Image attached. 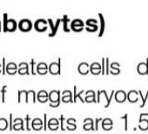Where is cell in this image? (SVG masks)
<instances>
[{"label": "cell", "instance_id": "cell-1", "mask_svg": "<svg viewBox=\"0 0 148 134\" xmlns=\"http://www.w3.org/2000/svg\"><path fill=\"white\" fill-rule=\"evenodd\" d=\"M61 92L58 90H52L49 92V105L51 107H58L61 101Z\"/></svg>", "mask_w": 148, "mask_h": 134}, {"label": "cell", "instance_id": "cell-48", "mask_svg": "<svg viewBox=\"0 0 148 134\" xmlns=\"http://www.w3.org/2000/svg\"><path fill=\"white\" fill-rule=\"evenodd\" d=\"M3 72V66H2V64H0V73H1Z\"/></svg>", "mask_w": 148, "mask_h": 134}, {"label": "cell", "instance_id": "cell-13", "mask_svg": "<svg viewBox=\"0 0 148 134\" xmlns=\"http://www.w3.org/2000/svg\"><path fill=\"white\" fill-rule=\"evenodd\" d=\"M114 98L118 102L122 103L127 98V93L124 90H119L114 93Z\"/></svg>", "mask_w": 148, "mask_h": 134}, {"label": "cell", "instance_id": "cell-11", "mask_svg": "<svg viewBox=\"0 0 148 134\" xmlns=\"http://www.w3.org/2000/svg\"><path fill=\"white\" fill-rule=\"evenodd\" d=\"M90 72L94 75L101 73L102 72V65L99 62H93L90 65Z\"/></svg>", "mask_w": 148, "mask_h": 134}, {"label": "cell", "instance_id": "cell-6", "mask_svg": "<svg viewBox=\"0 0 148 134\" xmlns=\"http://www.w3.org/2000/svg\"><path fill=\"white\" fill-rule=\"evenodd\" d=\"M48 21L45 18H38L34 23V28L38 31H44L47 29Z\"/></svg>", "mask_w": 148, "mask_h": 134}, {"label": "cell", "instance_id": "cell-19", "mask_svg": "<svg viewBox=\"0 0 148 134\" xmlns=\"http://www.w3.org/2000/svg\"><path fill=\"white\" fill-rule=\"evenodd\" d=\"M37 99L41 103H45L49 99V93L45 90H41L37 94Z\"/></svg>", "mask_w": 148, "mask_h": 134}, {"label": "cell", "instance_id": "cell-38", "mask_svg": "<svg viewBox=\"0 0 148 134\" xmlns=\"http://www.w3.org/2000/svg\"><path fill=\"white\" fill-rule=\"evenodd\" d=\"M106 73L109 74L110 73V63H109V58H106Z\"/></svg>", "mask_w": 148, "mask_h": 134}, {"label": "cell", "instance_id": "cell-5", "mask_svg": "<svg viewBox=\"0 0 148 134\" xmlns=\"http://www.w3.org/2000/svg\"><path fill=\"white\" fill-rule=\"evenodd\" d=\"M18 28L23 31H28L32 28V22L29 18H22L18 22Z\"/></svg>", "mask_w": 148, "mask_h": 134}, {"label": "cell", "instance_id": "cell-41", "mask_svg": "<svg viewBox=\"0 0 148 134\" xmlns=\"http://www.w3.org/2000/svg\"><path fill=\"white\" fill-rule=\"evenodd\" d=\"M47 123H48V121H47V114L45 113L44 114V129L45 130L47 129Z\"/></svg>", "mask_w": 148, "mask_h": 134}, {"label": "cell", "instance_id": "cell-39", "mask_svg": "<svg viewBox=\"0 0 148 134\" xmlns=\"http://www.w3.org/2000/svg\"><path fill=\"white\" fill-rule=\"evenodd\" d=\"M9 117H10V123H9V129L12 131V130H13V119H12V114L11 113L10 115H9Z\"/></svg>", "mask_w": 148, "mask_h": 134}, {"label": "cell", "instance_id": "cell-30", "mask_svg": "<svg viewBox=\"0 0 148 134\" xmlns=\"http://www.w3.org/2000/svg\"><path fill=\"white\" fill-rule=\"evenodd\" d=\"M9 126L8 121L4 118H0V131H5Z\"/></svg>", "mask_w": 148, "mask_h": 134}, {"label": "cell", "instance_id": "cell-17", "mask_svg": "<svg viewBox=\"0 0 148 134\" xmlns=\"http://www.w3.org/2000/svg\"><path fill=\"white\" fill-rule=\"evenodd\" d=\"M138 92L135 90H131L127 92V99L132 103H135L138 100Z\"/></svg>", "mask_w": 148, "mask_h": 134}, {"label": "cell", "instance_id": "cell-46", "mask_svg": "<svg viewBox=\"0 0 148 134\" xmlns=\"http://www.w3.org/2000/svg\"><path fill=\"white\" fill-rule=\"evenodd\" d=\"M47 21H48V23L50 24L51 29L52 30V29L54 28V26H55V24L53 23V20H52V18H48V19H47Z\"/></svg>", "mask_w": 148, "mask_h": 134}, {"label": "cell", "instance_id": "cell-28", "mask_svg": "<svg viewBox=\"0 0 148 134\" xmlns=\"http://www.w3.org/2000/svg\"><path fill=\"white\" fill-rule=\"evenodd\" d=\"M138 122H139L138 128L141 131H145V130L148 129V119L147 118H143L142 120H140Z\"/></svg>", "mask_w": 148, "mask_h": 134}, {"label": "cell", "instance_id": "cell-29", "mask_svg": "<svg viewBox=\"0 0 148 134\" xmlns=\"http://www.w3.org/2000/svg\"><path fill=\"white\" fill-rule=\"evenodd\" d=\"M60 22H62V18H57V20H56V22H55V26H54V28H53V29L51 30V31L49 32V34H48L50 37H52V36H54V35L56 34V32H57V31H58V26H59Z\"/></svg>", "mask_w": 148, "mask_h": 134}, {"label": "cell", "instance_id": "cell-32", "mask_svg": "<svg viewBox=\"0 0 148 134\" xmlns=\"http://www.w3.org/2000/svg\"><path fill=\"white\" fill-rule=\"evenodd\" d=\"M61 100L63 102H64V103H66V102H73V95H64V96H62Z\"/></svg>", "mask_w": 148, "mask_h": 134}, {"label": "cell", "instance_id": "cell-2", "mask_svg": "<svg viewBox=\"0 0 148 134\" xmlns=\"http://www.w3.org/2000/svg\"><path fill=\"white\" fill-rule=\"evenodd\" d=\"M18 23L14 18H8V14L4 13V31H13L18 27Z\"/></svg>", "mask_w": 148, "mask_h": 134}, {"label": "cell", "instance_id": "cell-3", "mask_svg": "<svg viewBox=\"0 0 148 134\" xmlns=\"http://www.w3.org/2000/svg\"><path fill=\"white\" fill-rule=\"evenodd\" d=\"M85 27V22L81 18H74L71 21V29L75 31H81Z\"/></svg>", "mask_w": 148, "mask_h": 134}, {"label": "cell", "instance_id": "cell-24", "mask_svg": "<svg viewBox=\"0 0 148 134\" xmlns=\"http://www.w3.org/2000/svg\"><path fill=\"white\" fill-rule=\"evenodd\" d=\"M85 92L82 90L80 91L79 92H77V86L76 85H74V95H73V102L75 103L77 98H79L82 102H85V98L82 97V94L84 93Z\"/></svg>", "mask_w": 148, "mask_h": 134}, {"label": "cell", "instance_id": "cell-21", "mask_svg": "<svg viewBox=\"0 0 148 134\" xmlns=\"http://www.w3.org/2000/svg\"><path fill=\"white\" fill-rule=\"evenodd\" d=\"M18 71V65L14 62H10L6 64V72L9 74H15Z\"/></svg>", "mask_w": 148, "mask_h": 134}, {"label": "cell", "instance_id": "cell-20", "mask_svg": "<svg viewBox=\"0 0 148 134\" xmlns=\"http://www.w3.org/2000/svg\"><path fill=\"white\" fill-rule=\"evenodd\" d=\"M13 130L15 131H20V130H25L24 126V120L21 118H17L13 121Z\"/></svg>", "mask_w": 148, "mask_h": 134}, {"label": "cell", "instance_id": "cell-35", "mask_svg": "<svg viewBox=\"0 0 148 134\" xmlns=\"http://www.w3.org/2000/svg\"><path fill=\"white\" fill-rule=\"evenodd\" d=\"M35 65H36L35 60H34V59H32V60H31V72H32L33 75H35L36 72H37V71H36V69H35ZM36 66H37V65H36Z\"/></svg>", "mask_w": 148, "mask_h": 134}, {"label": "cell", "instance_id": "cell-22", "mask_svg": "<svg viewBox=\"0 0 148 134\" xmlns=\"http://www.w3.org/2000/svg\"><path fill=\"white\" fill-rule=\"evenodd\" d=\"M102 127H103V129H105L106 131L111 130L113 127V121L110 118H103V120H102Z\"/></svg>", "mask_w": 148, "mask_h": 134}, {"label": "cell", "instance_id": "cell-10", "mask_svg": "<svg viewBox=\"0 0 148 134\" xmlns=\"http://www.w3.org/2000/svg\"><path fill=\"white\" fill-rule=\"evenodd\" d=\"M60 126V122L58 118H51L48 120V123H47V127L51 130V131H55V130H58V128Z\"/></svg>", "mask_w": 148, "mask_h": 134}, {"label": "cell", "instance_id": "cell-27", "mask_svg": "<svg viewBox=\"0 0 148 134\" xmlns=\"http://www.w3.org/2000/svg\"><path fill=\"white\" fill-rule=\"evenodd\" d=\"M62 22H63V29L64 31H70L71 28H69L68 26V23L70 22V18H68L67 15H64L63 18H62Z\"/></svg>", "mask_w": 148, "mask_h": 134}, {"label": "cell", "instance_id": "cell-14", "mask_svg": "<svg viewBox=\"0 0 148 134\" xmlns=\"http://www.w3.org/2000/svg\"><path fill=\"white\" fill-rule=\"evenodd\" d=\"M83 128L85 130H93L95 131V122L91 118H86L84 120V125Z\"/></svg>", "mask_w": 148, "mask_h": 134}, {"label": "cell", "instance_id": "cell-42", "mask_svg": "<svg viewBox=\"0 0 148 134\" xmlns=\"http://www.w3.org/2000/svg\"><path fill=\"white\" fill-rule=\"evenodd\" d=\"M106 72V57H102V73L105 74Z\"/></svg>", "mask_w": 148, "mask_h": 134}, {"label": "cell", "instance_id": "cell-25", "mask_svg": "<svg viewBox=\"0 0 148 134\" xmlns=\"http://www.w3.org/2000/svg\"><path fill=\"white\" fill-rule=\"evenodd\" d=\"M67 123V125H66V128L68 130H75L77 125H76V119L75 118H69L66 121Z\"/></svg>", "mask_w": 148, "mask_h": 134}, {"label": "cell", "instance_id": "cell-50", "mask_svg": "<svg viewBox=\"0 0 148 134\" xmlns=\"http://www.w3.org/2000/svg\"><path fill=\"white\" fill-rule=\"evenodd\" d=\"M0 98H1V96H0Z\"/></svg>", "mask_w": 148, "mask_h": 134}, {"label": "cell", "instance_id": "cell-4", "mask_svg": "<svg viewBox=\"0 0 148 134\" xmlns=\"http://www.w3.org/2000/svg\"><path fill=\"white\" fill-rule=\"evenodd\" d=\"M86 30L88 31H96L99 29V25H98V20L96 18H87L86 21Z\"/></svg>", "mask_w": 148, "mask_h": 134}, {"label": "cell", "instance_id": "cell-36", "mask_svg": "<svg viewBox=\"0 0 148 134\" xmlns=\"http://www.w3.org/2000/svg\"><path fill=\"white\" fill-rule=\"evenodd\" d=\"M6 89H7V85H4L1 89V92H2V95H1V98H2V102L4 103L5 101V93H6Z\"/></svg>", "mask_w": 148, "mask_h": 134}, {"label": "cell", "instance_id": "cell-15", "mask_svg": "<svg viewBox=\"0 0 148 134\" xmlns=\"http://www.w3.org/2000/svg\"><path fill=\"white\" fill-rule=\"evenodd\" d=\"M86 102H97V96L94 91L92 90H88L86 92V98H85Z\"/></svg>", "mask_w": 148, "mask_h": 134}, {"label": "cell", "instance_id": "cell-49", "mask_svg": "<svg viewBox=\"0 0 148 134\" xmlns=\"http://www.w3.org/2000/svg\"><path fill=\"white\" fill-rule=\"evenodd\" d=\"M0 31H1V21H0Z\"/></svg>", "mask_w": 148, "mask_h": 134}, {"label": "cell", "instance_id": "cell-7", "mask_svg": "<svg viewBox=\"0 0 148 134\" xmlns=\"http://www.w3.org/2000/svg\"><path fill=\"white\" fill-rule=\"evenodd\" d=\"M61 59L58 58V62H52L49 65V72L51 74H60V70H61Z\"/></svg>", "mask_w": 148, "mask_h": 134}, {"label": "cell", "instance_id": "cell-34", "mask_svg": "<svg viewBox=\"0 0 148 134\" xmlns=\"http://www.w3.org/2000/svg\"><path fill=\"white\" fill-rule=\"evenodd\" d=\"M120 118L124 119V121H125V123H124L125 130V131H127V129H128V114H127V113H125L123 116H121V117H120Z\"/></svg>", "mask_w": 148, "mask_h": 134}, {"label": "cell", "instance_id": "cell-8", "mask_svg": "<svg viewBox=\"0 0 148 134\" xmlns=\"http://www.w3.org/2000/svg\"><path fill=\"white\" fill-rule=\"evenodd\" d=\"M137 71L139 74H148V57L145 62H141L137 65Z\"/></svg>", "mask_w": 148, "mask_h": 134}, {"label": "cell", "instance_id": "cell-40", "mask_svg": "<svg viewBox=\"0 0 148 134\" xmlns=\"http://www.w3.org/2000/svg\"><path fill=\"white\" fill-rule=\"evenodd\" d=\"M64 115H63V114H61V115H60V127H61V130H62V131H64Z\"/></svg>", "mask_w": 148, "mask_h": 134}, {"label": "cell", "instance_id": "cell-33", "mask_svg": "<svg viewBox=\"0 0 148 134\" xmlns=\"http://www.w3.org/2000/svg\"><path fill=\"white\" fill-rule=\"evenodd\" d=\"M23 97L25 98V99H26L27 97V91L22 90L18 92V102H21V99L23 98Z\"/></svg>", "mask_w": 148, "mask_h": 134}, {"label": "cell", "instance_id": "cell-16", "mask_svg": "<svg viewBox=\"0 0 148 134\" xmlns=\"http://www.w3.org/2000/svg\"><path fill=\"white\" fill-rule=\"evenodd\" d=\"M29 64L26 62H21L18 64V73L23 75V74H30L29 71Z\"/></svg>", "mask_w": 148, "mask_h": 134}, {"label": "cell", "instance_id": "cell-18", "mask_svg": "<svg viewBox=\"0 0 148 134\" xmlns=\"http://www.w3.org/2000/svg\"><path fill=\"white\" fill-rule=\"evenodd\" d=\"M32 127L35 130V131H38L41 130L44 127V122L41 118H35L32 121Z\"/></svg>", "mask_w": 148, "mask_h": 134}, {"label": "cell", "instance_id": "cell-9", "mask_svg": "<svg viewBox=\"0 0 148 134\" xmlns=\"http://www.w3.org/2000/svg\"><path fill=\"white\" fill-rule=\"evenodd\" d=\"M36 71H37L38 73H39L41 75H44V74L47 73V72L49 71V66L47 65L46 63L40 62L36 66Z\"/></svg>", "mask_w": 148, "mask_h": 134}, {"label": "cell", "instance_id": "cell-26", "mask_svg": "<svg viewBox=\"0 0 148 134\" xmlns=\"http://www.w3.org/2000/svg\"><path fill=\"white\" fill-rule=\"evenodd\" d=\"M99 19H100V30H99V37H101L104 33V31H105V28H106V24H105V18H104V16L101 12L99 13Z\"/></svg>", "mask_w": 148, "mask_h": 134}, {"label": "cell", "instance_id": "cell-45", "mask_svg": "<svg viewBox=\"0 0 148 134\" xmlns=\"http://www.w3.org/2000/svg\"><path fill=\"white\" fill-rule=\"evenodd\" d=\"M61 95L64 96V95H72V92L70 90H64L63 92H61Z\"/></svg>", "mask_w": 148, "mask_h": 134}, {"label": "cell", "instance_id": "cell-12", "mask_svg": "<svg viewBox=\"0 0 148 134\" xmlns=\"http://www.w3.org/2000/svg\"><path fill=\"white\" fill-rule=\"evenodd\" d=\"M78 71L83 75L87 74L90 71V64L87 62H81L78 66Z\"/></svg>", "mask_w": 148, "mask_h": 134}, {"label": "cell", "instance_id": "cell-43", "mask_svg": "<svg viewBox=\"0 0 148 134\" xmlns=\"http://www.w3.org/2000/svg\"><path fill=\"white\" fill-rule=\"evenodd\" d=\"M101 120H103L102 118H97L95 119V131H97L99 129V122L101 121Z\"/></svg>", "mask_w": 148, "mask_h": 134}, {"label": "cell", "instance_id": "cell-44", "mask_svg": "<svg viewBox=\"0 0 148 134\" xmlns=\"http://www.w3.org/2000/svg\"><path fill=\"white\" fill-rule=\"evenodd\" d=\"M2 62H3V64H2V66H3V72H2V73L5 74V72H6V65H5V57H3Z\"/></svg>", "mask_w": 148, "mask_h": 134}, {"label": "cell", "instance_id": "cell-47", "mask_svg": "<svg viewBox=\"0 0 148 134\" xmlns=\"http://www.w3.org/2000/svg\"><path fill=\"white\" fill-rule=\"evenodd\" d=\"M143 117H148V113H145V112H142V113H140V115H139V119H138V121H140L142 118H143Z\"/></svg>", "mask_w": 148, "mask_h": 134}, {"label": "cell", "instance_id": "cell-23", "mask_svg": "<svg viewBox=\"0 0 148 134\" xmlns=\"http://www.w3.org/2000/svg\"><path fill=\"white\" fill-rule=\"evenodd\" d=\"M120 72V64L118 62H113L110 64V73L119 74Z\"/></svg>", "mask_w": 148, "mask_h": 134}, {"label": "cell", "instance_id": "cell-31", "mask_svg": "<svg viewBox=\"0 0 148 134\" xmlns=\"http://www.w3.org/2000/svg\"><path fill=\"white\" fill-rule=\"evenodd\" d=\"M32 98V101L33 102H36V93L33 90H30V91H27V97H26V99H25V102L28 103L29 101V98Z\"/></svg>", "mask_w": 148, "mask_h": 134}, {"label": "cell", "instance_id": "cell-37", "mask_svg": "<svg viewBox=\"0 0 148 134\" xmlns=\"http://www.w3.org/2000/svg\"><path fill=\"white\" fill-rule=\"evenodd\" d=\"M25 124H26V130L27 131H30L31 130V124H30V120H31V118H30V116L27 114L26 115V117H25Z\"/></svg>", "mask_w": 148, "mask_h": 134}]
</instances>
